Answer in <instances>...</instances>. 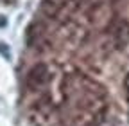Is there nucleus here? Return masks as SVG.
<instances>
[{
    "label": "nucleus",
    "instance_id": "nucleus-1",
    "mask_svg": "<svg viewBox=\"0 0 129 126\" xmlns=\"http://www.w3.org/2000/svg\"><path fill=\"white\" fill-rule=\"evenodd\" d=\"M50 79V72L45 63H36L29 72H27V87L30 90H38L43 85H47V81Z\"/></svg>",
    "mask_w": 129,
    "mask_h": 126
},
{
    "label": "nucleus",
    "instance_id": "nucleus-2",
    "mask_svg": "<svg viewBox=\"0 0 129 126\" xmlns=\"http://www.w3.org/2000/svg\"><path fill=\"white\" fill-rule=\"evenodd\" d=\"M70 4V0H43L41 2V13H45L48 18L59 16V13Z\"/></svg>",
    "mask_w": 129,
    "mask_h": 126
},
{
    "label": "nucleus",
    "instance_id": "nucleus-3",
    "mask_svg": "<svg viewBox=\"0 0 129 126\" xmlns=\"http://www.w3.org/2000/svg\"><path fill=\"white\" fill-rule=\"evenodd\" d=\"M6 24H7V20H6V18H4V16H0V27H4V25H6Z\"/></svg>",
    "mask_w": 129,
    "mask_h": 126
}]
</instances>
